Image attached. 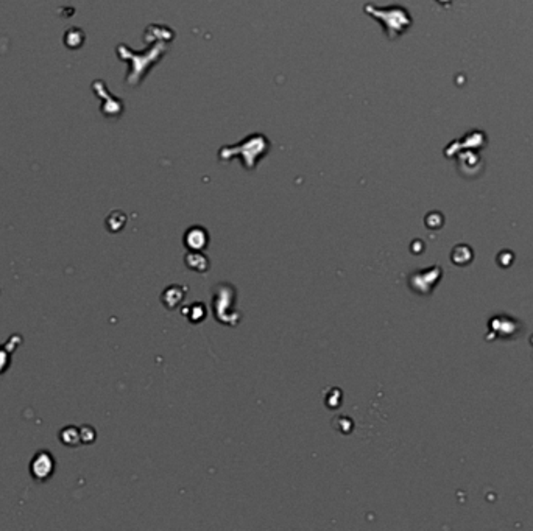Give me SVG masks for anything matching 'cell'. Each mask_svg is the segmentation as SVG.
I'll return each mask as SVG.
<instances>
[{"label": "cell", "mask_w": 533, "mask_h": 531, "mask_svg": "<svg viewBox=\"0 0 533 531\" xmlns=\"http://www.w3.org/2000/svg\"><path fill=\"white\" fill-rule=\"evenodd\" d=\"M365 10H368L371 13V16L375 17H387V24H385V29L389 30V36L393 39L396 38L398 35H401V33L407 29V27L410 25V17L407 15V11L403 10V8H391V10H387V11H375L371 8V6H365Z\"/></svg>", "instance_id": "1"}, {"label": "cell", "mask_w": 533, "mask_h": 531, "mask_svg": "<svg viewBox=\"0 0 533 531\" xmlns=\"http://www.w3.org/2000/svg\"><path fill=\"white\" fill-rule=\"evenodd\" d=\"M57 461L49 450H39L30 461V474L36 481H49L55 474Z\"/></svg>", "instance_id": "2"}, {"label": "cell", "mask_w": 533, "mask_h": 531, "mask_svg": "<svg viewBox=\"0 0 533 531\" xmlns=\"http://www.w3.org/2000/svg\"><path fill=\"white\" fill-rule=\"evenodd\" d=\"M59 441L68 447H77L82 444V436H80V428L73 426H66L59 430Z\"/></svg>", "instance_id": "3"}, {"label": "cell", "mask_w": 533, "mask_h": 531, "mask_svg": "<svg viewBox=\"0 0 533 531\" xmlns=\"http://www.w3.org/2000/svg\"><path fill=\"white\" fill-rule=\"evenodd\" d=\"M11 351L5 345H0V375L6 373L11 365Z\"/></svg>", "instance_id": "4"}, {"label": "cell", "mask_w": 533, "mask_h": 531, "mask_svg": "<svg viewBox=\"0 0 533 531\" xmlns=\"http://www.w3.org/2000/svg\"><path fill=\"white\" fill-rule=\"evenodd\" d=\"M80 436H82V444H92L96 441V430L91 426L80 427Z\"/></svg>", "instance_id": "5"}]
</instances>
